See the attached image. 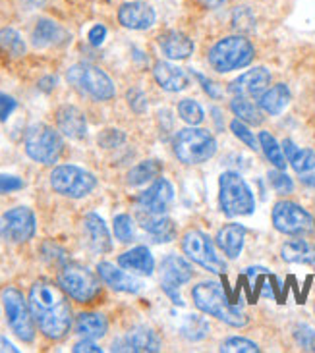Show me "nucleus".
<instances>
[{
  "label": "nucleus",
  "mask_w": 315,
  "mask_h": 353,
  "mask_svg": "<svg viewBox=\"0 0 315 353\" xmlns=\"http://www.w3.org/2000/svg\"><path fill=\"white\" fill-rule=\"evenodd\" d=\"M178 114L184 122H188V124L195 125L200 124L201 120H203V108H201L195 101H191V99H184L180 105H178Z\"/></svg>",
  "instance_id": "nucleus-36"
},
{
  "label": "nucleus",
  "mask_w": 315,
  "mask_h": 353,
  "mask_svg": "<svg viewBox=\"0 0 315 353\" xmlns=\"http://www.w3.org/2000/svg\"><path fill=\"white\" fill-rule=\"evenodd\" d=\"M157 14H155L153 6L145 4V2H126L118 8V21L128 29H135V31H144L149 29L155 23Z\"/></svg>",
  "instance_id": "nucleus-15"
},
{
  "label": "nucleus",
  "mask_w": 315,
  "mask_h": 353,
  "mask_svg": "<svg viewBox=\"0 0 315 353\" xmlns=\"http://www.w3.org/2000/svg\"><path fill=\"white\" fill-rule=\"evenodd\" d=\"M70 35L58 23L50 19H39L37 26L33 29V45L35 47H55L64 45Z\"/></svg>",
  "instance_id": "nucleus-24"
},
{
  "label": "nucleus",
  "mask_w": 315,
  "mask_h": 353,
  "mask_svg": "<svg viewBox=\"0 0 315 353\" xmlns=\"http://www.w3.org/2000/svg\"><path fill=\"white\" fill-rule=\"evenodd\" d=\"M0 48L14 58L26 54V43H23V39H21V35H19L16 29L12 28L0 29Z\"/></svg>",
  "instance_id": "nucleus-34"
},
{
  "label": "nucleus",
  "mask_w": 315,
  "mask_h": 353,
  "mask_svg": "<svg viewBox=\"0 0 315 353\" xmlns=\"http://www.w3.org/2000/svg\"><path fill=\"white\" fill-rule=\"evenodd\" d=\"M254 60V45L246 37L232 35L220 39L209 50V64L220 74L248 66Z\"/></svg>",
  "instance_id": "nucleus-5"
},
{
  "label": "nucleus",
  "mask_w": 315,
  "mask_h": 353,
  "mask_svg": "<svg viewBox=\"0 0 315 353\" xmlns=\"http://www.w3.org/2000/svg\"><path fill=\"white\" fill-rule=\"evenodd\" d=\"M108 330V323L103 315L97 313H82L76 321V332L89 340L103 338Z\"/></svg>",
  "instance_id": "nucleus-31"
},
{
  "label": "nucleus",
  "mask_w": 315,
  "mask_h": 353,
  "mask_svg": "<svg viewBox=\"0 0 315 353\" xmlns=\"http://www.w3.org/2000/svg\"><path fill=\"white\" fill-rule=\"evenodd\" d=\"M84 352H91V353H101L103 350L99 347L97 344H93L89 338H86L84 342H79V344L74 345V353H84Z\"/></svg>",
  "instance_id": "nucleus-45"
},
{
  "label": "nucleus",
  "mask_w": 315,
  "mask_h": 353,
  "mask_svg": "<svg viewBox=\"0 0 315 353\" xmlns=\"http://www.w3.org/2000/svg\"><path fill=\"white\" fill-rule=\"evenodd\" d=\"M55 83H57V79H55V77H45V79H41V81H39V87H41L43 91H50V89L55 87Z\"/></svg>",
  "instance_id": "nucleus-47"
},
{
  "label": "nucleus",
  "mask_w": 315,
  "mask_h": 353,
  "mask_svg": "<svg viewBox=\"0 0 315 353\" xmlns=\"http://www.w3.org/2000/svg\"><path fill=\"white\" fill-rule=\"evenodd\" d=\"M35 234V214L28 207L10 209L0 216V236L12 243H23Z\"/></svg>",
  "instance_id": "nucleus-13"
},
{
  "label": "nucleus",
  "mask_w": 315,
  "mask_h": 353,
  "mask_svg": "<svg viewBox=\"0 0 315 353\" xmlns=\"http://www.w3.org/2000/svg\"><path fill=\"white\" fill-rule=\"evenodd\" d=\"M50 185H52V190L64 197L82 199L95 190L97 180L93 174L79 168V166L62 164V166H57L50 174Z\"/></svg>",
  "instance_id": "nucleus-7"
},
{
  "label": "nucleus",
  "mask_w": 315,
  "mask_h": 353,
  "mask_svg": "<svg viewBox=\"0 0 315 353\" xmlns=\"http://www.w3.org/2000/svg\"><path fill=\"white\" fill-rule=\"evenodd\" d=\"M2 305L6 311V321L12 332L18 336L21 342H33L35 338V321L31 315L29 303H26L23 296L16 288H6L2 292Z\"/></svg>",
  "instance_id": "nucleus-8"
},
{
  "label": "nucleus",
  "mask_w": 315,
  "mask_h": 353,
  "mask_svg": "<svg viewBox=\"0 0 315 353\" xmlns=\"http://www.w3.org/2000/svg\"><path fill=\"white\" fill-rule=\"evenodd\" d=\"M172 197H174V190H172L171 181L159 178L151 183L149 190H145L140 197H137V207L149 212H157V214H164V210L169 209Z\"/></svg>",
  "instance_id": "nucleus-16"
},
{
  "label": "nucleus",
  "mask_w": 315,
  "mask_h": 353,
  "mask_svg": "<svg viewBox=\"0 0 315 353\" xmlns=\"http://www.w3.org/2000/svg\"><path fill=\"white\" fill-rule=\"evenodd\" d=\"M273 224L287 236H306L315 230L314 216L296 203L280 201L273 209Z\"/></svg>",
  "instance_id": "nucleus-12"
},
{
  "label": "nucleus",
  "mask_w": 315,
  "mask_h": 353,
  "mask_svg": "<svg viewBox=\"0 0 315 353\" xmlns=\"http://www.w3.org/2000/svg\"><path fill=\"white\" fill-rule=\"evenodd\" d=\"M280 255L287 263H300V265H312L315 263V243L307 241V239H292L287 241Z\"/></svg>",
  "instance_id": "nucleus-28"
},
{
  "label": "nucleus",
  "mask_w": 315,
  "mask_h": 353,
  "mask_svg": "<svg viewBox=\"0 0 315 353\" xmlns=\"http://www.w3.org/2000/svg\"><path fill=\"white\" fill-rule=\"evenodd\" d=\"M290 103V89L285 83L267 89L263 95L259 97V106L261 110H265L267 114H280Z\"/></svg>",
  "instance_id": "nucleus-29"
},
{
  "label": "nucleus",
  "mask_w": 315,
  "mask_h": 353,
  "mask_svg": "<svg viewBox=\"0 0 315 353\" xmlns=\"http://www.w3.org/2000/svg\"><path fill=\"white\" fill-rule=\"evenodd\" d=\"M0 352H12V353H18V347H14V345L10 344L6 338H2L0 336Z\"/></svg>",
  "instance_id": "nucleus-48"
},
{
  "label": "nucleus",
  "mask_w": 315,
  "mask_h": 353,
  "mask_svg": "<svg viewBox=\"0 0 315 353\" xmlns=\"http://www.w3.org/2000/svg\"><path fill=\"white\" fill-rule=\"evenodd\" d=\"M161 48L166 58L184 60L193 52V41L180 31H169L161 37Z\"/></svg>",
  "instance_id": "nucleus-25"
},
{
  "label": "nucleus",
  "mask_w": 315,
  "mask_h": 353,
  "mask_svg": "<svg viewBox=\"0 0 315 353\" xmlns=\"http://www.w3.org/2000/svg\"><path fill=\"white\" fill-rule=\"evenodd\" d=\"M26 151L41 164L57 163L62 153V139L60 135L45 124L31 125L26 134Z\"/></svg>",
  "instance_id": "nucleus-10"
},
{
  "label": "nucleus",
  "mask_w": 315,
  "mask_h": 353,
  "mask_svg": "<svg viewBox=\"0 0 315 353\" xmlns=\"http://www.w3.org/2000/svg\"><path fill=\"white\" fill-rule=\"evenodd\" d=\"M232 112L238 116L242 122L251 125H259L263 122V116L259 112V108L254 103H249L246 97H236L232 103H230Z\"/></svg>",
  "instance_id": "nucleus-32"
},
{
  "label": "nucleus",
  "mask_w": 315,
  "mask_h": 353,
  "mask_svg": "<svg viewBox=\"0 0 315 353\" xmlns=\"http://www.w3.org/2000/svg\"><path fill=\"white\" fill-rule=\"evenodd\" d=\"M118 265L126 270H132L137 274H151L155 268V261L151 251L147 248H134L126 251L124 255L118 257Z\"/></svg>",
  "instance_id": "nucleus-26"
},
{
  "label": "nucleus",
  "mask_w": 315,
  "mask_h": 353,
  "mask_svg": "<svg viewBox=\"0 0 315 353\" xmlns=\"http://www.w3.org/2000/svg\"><path fill=\"white\" fill-rule=\"evenodd\" d=\"M89 43L91 45H95V47H99V45H103V41H105L106 37V29L105 26H93V28L89 29Z\"/></svg>",
  "instance_id": "nucleus-44"
},
{
  "label": "nucleus",
  "mask_w": 315,
  "mask_h": 353,
  "mask_svg": "<svg viewBox=\"0 0 315 353\" xmlns=\"http://www.w3.org/2000/svg\"><path fill=\"white\" fill-rule=\"evenodd\" d=\"M68 81L79 93L89 95L95 101H111L115 97V85L103 70L91 64H76L68 70Z\"/></svg>",
  "instance_id": "nucleus-6"
},
{
  "label": "nucleus",
  "mask_w": 315,
  "mask_h": 353,
  "mask_svg": "<svg viewBox=\"0 0 315 353\" xmlns=\"http://www.w3.org/2000/svg\"><path fill=\"white\" fill-rule=\"evenodd\" d=\"M259 143H261V149L269 159V163H273V166H277L278 170L287 168V159L283 154V147H278L277 139L273 135L269 132H261L259 134Z\"/></svg>",
  "instance_id": "nucleus-33"
},
{
  "label": "nucleus",
  "mask_w": 315,
  "mask_h": 353,
  "mask_svg": "<svg viewBox=\"0 0 315 353\" xmlns=\"http://www.w3.org/2000/svg\"><path fill=\"white\" fill-rule=\"evenodd\" d=\"M302 183H306V185H309V188H314L315 190V172L302 176Z\"/></svg>",
  "instance_id": "nucleus-49"
},
{
  "label": "nucleus",
  "mask_w": 315,
  "mask_h": 353,
  "mask_svg": "<svg viewBox=\"0 0 315 353\" xmlns=\"http://www.w3.org/2000/svg\"><path fill=\"white\" fill-rule=\"evenodd\" d=\"M269 181H271V185H273L275 191H278L280 195L292 193V190H294V183H292V180H290L285 172H269Z\"/></svg>",
  "instance_id": "nucleus-40"
},
{
  "label": "nucleus",
  "mask_w": 315,
  "mask_h": 353,
  "mask_svg": "<svg viewBox=\"0 0 315 353\" xmlns=\"http://www.w3.org/2000/svg\"><path fill=\"white\" fill-rule=\"evenodd\" d=\"M57 125L70 139H84L87 134L86 116L76 106H62L57 112Z\"/></svg>",
  "instance_id": "nucleus-20"
},
{
  "label": "nucleus",
  "mask_w": 315,
  "mask_h": 353,
  "mask_svg": "<svg viewBox=\"0 0 315 353\" xmlns=\"http://www.w3.org/2000/svg\"><path fill=\"white\" fill-rule=\"evenodd\" d=\"M230 130L234 132V135L238 137L242 143H246L249 147V149H254V151H258V141H256V137H254V134L249 132L246 125L242 124L240 120H234L232 124H230Z\"/></svg>",
  "instance_id": "nucleus-39"
},
{
  "label": "nucleus",
  "mask_w": 315,
  "mask_h": 353,
  "mask_svg": "<svg viewBox=\"0 0 315 353\" xmlns=\"http://www.w3.org/2000/svg\"><path fill=\"white\" fill-rule=\"evenodd\" d=\"M283 151L287 154L290 166L298 174L312 172L315 168V151H312V149H298L296 145L292 143L290 139H287L283 143Z\"/></svg>",
  "instance_id": "nucleus-30"
},
{
  "label": "nucleus",
  "mask_w": 315,
  "mask_h": 353,
  "mask_svg": "<svg viewBox=\"0 0 315 353\" xmlns=\"http://www.w3.org/2000/svg\"><path fill=\"white\" fill-rule=\"evenodd\" d=\"M130 99V105L134 108L135 112H144L145 110V97L140 91H132V95H128Z\"/></svg>",
  "instance_id": "nucleus-46"
},
{
  "label": "nucleus",
  "mask_w": 315,
  "mask_h": 353,
  "mask_svg": "<svg viewBox=\"0 0 315 353\" xmlns=\"http://www.w3.org/2000/svg\"><path fill=\"white\" fill-rule=\"evenodd\" d=\"M271 83V74L265 68H256L242 74L230 83V93L236 97H261L267 91V85Z\"/></svg>",
  "instance_id": "nucleus-17"
},
{
  "label": "nucleus",
  "mask_w": 315,
  "mask_h": 353,
  "mask_svg": "<svg viewBox=\"0 0 315 353\" xmlns=\"http://www.w3.org/2000/svg\"><path fill=\"white\" fill-rule=\"evenodd\" d=\"M182 249L195 265H200L205 270H211L215 274H222L227 270V263L217 255L209 236H205L200 230H190L182 238Z\"/></svg>",
  "instance_id": "nucleus-11"
},
{
  "label": "nucleus",
  "mask_w": 315,
  "mask_h": 353,
  "mask_svg": "<svg viewBox=\"0 0 315 353\" xmlns=\"http://www.w3.org/2000/svg\"><path fill=\"white\" fill-rule=\"evenodd\" d=\"M153 74L157 83L164 91L176 93V91H182V89L188 87V76H186V72L180 70V68L172 66L169 62H157L153 68Z\"/></svg>",
  "instance_id": "nucleus-23"
},
{
  "label": "nucleus",
  "mask_w": 315,
  "mask_h": 353,
  "mask_svg": "<svg viewBox=\"0 0 315 353\" xmlns=\"http://www.w3.org/2000/svg\"><path fill=\"white\" fill-rule=\"evenodd\" d=\"M191 297L203 313L215 316L227 325L236 326V328L248 325L246 315L240 311L238 307L230 303V299L225 296L222 288L217 282H201L191 290Z\"/></svg>",
  "instance_id": "nucleus-2"
},
{
  "label": "nucleus",
  "mask_w": 315,
  "mask_h": 353,
  "mask_svg": "<svg viewBox=\"0 0 315 353\" xmlns=\"http://www.w3.org/2000/svg\"><path fill=\"white\" fill-rule=\"evenodd\" d=\"M115 236L122 243H130L134 239V222L128 214H118L115 219Z\"/></svg>",
  "instance_id": "nucleus-37"
},
{
  "label": "nucleus",
  "mask_w": 315,
  "mask_h": 353,
  "mask_svg": "<svg viewBox=\"0 0 315 353\" xmlns=\"http://www.w3.org/2000/svg\"><path fill=\"white\" fill-rule=\"evenodd\" d=\"M244 238H246V228L244 226H240V224H227L217 234V245L225 251L227 257L236 259L242 248H244Z\"/></svg>",
  "instance_id": "nucleus-27"
},
{
  "label": "nucleus",
  "mask_w": 315,
  "mask_h": 353,
  "mask_svg": "<svg viewBox=\"0 0 315 353\" xmlns=\"http://www.w3.org/2000/svg\"><path fill=\"white\" fill-rule=\"evenodd\" d=\"M219 203L227 216H246L256 209L248 183L236 172H225L219 178Z\"/></svg>",
  "instance_id": "nucleus-3"
},
{
  "label": "nucleus",
  "mask_w": 315,
  "mask_h": 353,
  "mask_svg": "<svg viewBox=\"0 0 315 353\" xmlns=\"http://www.w3.org/2000/svg\"><path fill=\"white\" fill-rule=\"evenodd\" d=\"M174 154L184 164H201L217 153V141L207 130L186 128L174 137Z\"/></svg>",
  "instance_id": "nucleus-4"
},
{
  "label": "nucleus",
  "mask_w": 315,
  "mask_h": 353,
  "mask_svg": "<svg viewBox=\"0 0 315 353\" xmlns=\"http://www.w3.org/2000/svg\"><path fill=\"white\" fill-rule=\"evenodd\" d=\"M220 352H227V353H258L259 347L258 344H254V342H249L246 338H229L227 342H222L220 345Z\"/></svg>",
  "instance_id": "nucleus-38"
},
{
  "label": "nucleus",
  "mask_w": 315,
  "mask_h": 353,
  "mask_svg": "<svg viewBox=\"0 0 315 353\" xmlns=\"http://www.w3.org/2000/svg\"><path fill=\"white\" fill-rule=\"evenodd\" d=\"M191 276H193L191 267L178 255H169L162 261V290L166 292V296L171 297L174 305H184L178 290H180L182 284L190 282Z\"/></svg>",
  "instance_id": "nucleus-14"
},
{
  "label": "nucleus",
  "mask_w": 315,
  "mask_h": 353,
  "mask_svg": "<svg viewBox=\"0 0 315 353\" xmlns=\"http://www.w3.org/2000/svg\"><path fill=\"white\" fill-rule=\"evenodd\" d=\"M14 108H16V101L12 97L0 93V120L2 122L8 120V116L14 112Z\"/></svg>",
  "instance_id": "nucleus-43"
},
{
  "label": "nucleus",
  "mask_w": 315,
  "mask_h": 353,
  "mask_svg": "<svg viewBox=\"0 0 315 353\" xmlns=\"http://www.w3.org/2000/svg\"><path fill=\"white\" fill-rule=\"evenodd\" d=\"M29 309L39 330L50 340H60L72 326V309L60 286L37 282L29 290Z\"/></svg>",
  "instance_id": "nucleus-1"
},
{
  "label": "nucleus",
  "mask_w": 315,
  "mask_h": 353,
  "mask_svg": "<svg viewBox=\"0 0 315 353\" xmlns=\"http://www.w3.org/2000/svg\"><path fill=\"white\" fill-rule=\"evenodd\" d=\"M23 188V181L16 176H4L0 174V193H10V191H18Z\"/></svg>",
  "instance_id": "nucleus-42"
},
{
  "label": "nucleus",
  "mask_w": 315,
  "mask_h": 353,
  "mask_svg": "<svg viewBox=\"0 0 315 353\" xmlns=\"http://www.w3.org/2000/svg\"><path fill=\"white\" fill-rule=\"evenodd\" d=\"M161 342L149 328H135L124 340H118L113 345V352H159Z\"/></svg>",
  "instance_id": "nucleus-18"
},
{
  "label": "nucleus",
  "mask_w": 315,
  "mask_h": 353,
  "mask_svg": "<svg viewBox=\"0 0 315 353\" xmlns=\"http://www.w3.org/2000/svg\"><path fill=\"white\" fill-rule=\"evenodd\" d=\"M99 276L105 282L106 286H111L116 292H124V294H137L142 290V284L134 276H128L124 270L116 268L111 263H99Z\"/></svg>",
  "instance_id": "nucleus-19"
},
{
  "label": "nucleus",
  "mask_w": 315,
  "mask_h": 353,
  "mask_svg": "<svg viewBox=\"0 0 315 353\" xmlns=\"http://www.w3.org/2000/svg\"><path fill=\"white\" fill-rule=\"evenodd\" d=\"M137 222L142 224V228L153 234L157 241H171L174 238V224H172V220L164 219L162 214L137 209Z\"/></svg>",
  "instance_id": "nucleus-22"
},
{
  "label": "nucleus",
  "mask_w": 315,
  "mask_h": 353,
  "mask_svg": "<svg viewBox=\"0 0 315 353\" xmlns=\"http://www.w3.org/2000/svg\"><path fill=\"white\" fill-rule=\"evenodd\" d=\"M159 174H161V164L157 161H144L128 172V183L130 185H142L145 181L157 178Z\"/></svg>",
  "instance_id": "nucleus-35"
},
{
  "label": "nucleus",
  "mask_w": 315,
  "mask_h": 353,
  "mask_svg": "<svg viewBox=\"0 0 315 353\" xmlns=\"http://www.w3.org/2000/svg\"><path fill=\"white\" fill-rule=\"evenodd\" d=\"M84 228H86L87 239H89V245L97 253H108L113 243H111V234L106 230L105 220L101 219L99 214H87L84 219Z\"/></svg>",
  "instance_id": "nucleus-21"
},
{
  "label": "nucleus",
  "mask_w": 315,
  "mask_h": 353,
  "mask_svg": "<svg viewBox=\"0 0 315 353\" xmlns=\"http://www.w3.org/2000/svg\"><path fill=\"white\" fill-rule=\"evenodd\" d=\"M296 340L298 344L302 345L304 350H312V352H315V332L309 326H298Z\"/></svg>",
  "instance_id": "nucleus-41"
},
{
  "label": "nucleus",
  "mask_w": 315,
  "mask_h": 353,
  "mask_svg": "<svg viewBox=\"0 0 315 353\" xmlns=\"http://www.w3.org/2000/svg\"><path fill=\"white\" fill-rule=\"evenodd\" d=\"M58 286L62 292L79 303H87L99 294V280L86 267L66 265L58 272Z\"/></svg>",
  "instance_id": "nucleus-9"
}]
</instances>
